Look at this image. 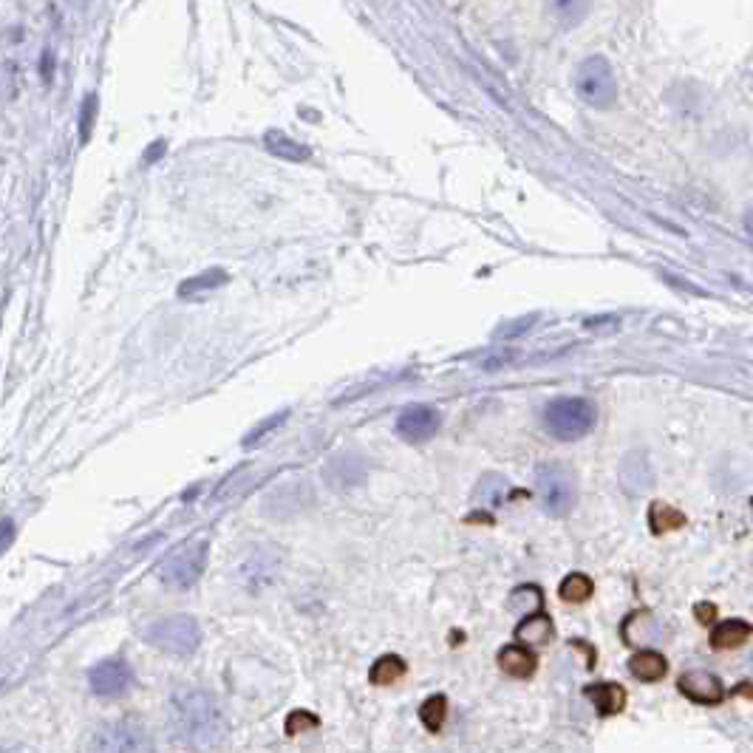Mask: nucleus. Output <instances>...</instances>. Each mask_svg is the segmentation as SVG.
I'll list each match as a JSON object with an SVG mask.
<instances>
[{
	"label": "nucleus",
	"mask_w": 753,
	"mask_h": 753,
	"mask_svg": "<svg viewBox=\"0 0 753 753\" xmlns=\"http://www.w3.org/2000/svg\"><path fill=\"white\" fill-rule=\"evenodd\" d=\"M170 720H173L179 739H185L187 745H193L199 751H210L227 737V717H224L221 705L216 703L213 694H207L201 688H187L173 697Z\"/></svg>",
	"instance_id": "1"
},
{
	"label": "nucleus",
	"mask_w": 753,
	"mask_h": 753,
	"mask_svg": "<svg viewBox=\"0 0 753 753\" xmlns=\"http://www.w3.org/2000/svg\"><path fill=\"white\" fill-rule=\"evenodd\" d=\"M595 419V405L584 397H558L544 408V428L561 442L584 439L595 428Z\"/></svg>",
	"instance_id": "2"
},
{
	"label": "nucleus",
	"mask_w": 753,
	"mask_h": 753,
	"mask_svg": "<svg viewBox=\"0 0 753 753\" xmlns=\"http://www.w3.org/2000/svg\"><path fill=\"white\" fill-rule=\"evenodd\" d=\"M536 490L544 510L555 519H564L578 502V479L564 462H544L536 470Z\"/></svg>",
	"instance_id": "3"
},
{
	"label": "nucleus",
	"mask_w": 753,
	"mask_h": 753,
	"mask_svg": "<svg viewBox=\"0 0 753 753\" xmlns=\"http://www.w3.org/2000/svg\"><path fill=\"white\" fill-rule=\"evenodd\" d=\"M575 94L592 108H612L618 100V80L606 57H586L575 71Z\"/></svg>",
	"instance_id": "4"
},
{
	"label": "nucleus",
	"mask_w": 753,
	"mask_h": 753,
	"mask_svg": "<svg viewBox=\"0 0 753 753\" xmlns=\"http://www.w3.org/2000/svg\"><path fill=\"white\" fill-rule=\"evenodd\" d=\"M145 640L168 654H193L201 643V626L193 615H168L148 626Z\"/></svg>",
	"instance_id": "5"
},
{
	"label": "nucleus",
	"mask_w": 753,
	"mask_h": 753,
	"mask_svg": "<svg viewBox=\"0 0 753 753\" xmlns=\"http://www.w3.org/2000/svg\"><path fill=\"white\" fill-rule=\"evenodd\" d=\"M204 564H207V541L185 544L182 550L165 558L159 569V581L170 589H190L201 578Z\"/></svg>",
	"instance_id": "6"
},
{
	"label": "nucleus",
	"mask_w": 753,
	"mask_h": 753,
	"mask_svg": "<svg viewBox=\"0 0 753 753\" xmlns=\"http://www.w3.org/2000/svg\"><path fill=\"white\" fill-rule=\"evenodd\" d=\"M97 753H153L151 734L134 720H119L102 725L94 734Z\"/></svg>",
	"instance_id": "7"
},
{
	"label": "nucleus",
	"mask_w": 753,
	"mask_h": 753,
	"mask_svg": "<svg viewBox=\"0 0 753 753\" xmlns=\"http://www.w3.org/2000/svg\"><path fill=\"white\" fill-rule=\"evenodd\" d=\"M131 683H134V671L122 657L102 660L88 671V686L100 697H119L131 688Z\"/></svg>",
	"instance_id": "8"
},
{
	"label": "nucleus",
	"mask_w": 753,
	"mask_h": 753,
	"mask_svg": "<svg viewBox=\"0 0 753 753\" xmlns=\"http://www.w3.org/2000/svg\"><path fill=\"white\" fill-rule=\"evenodd\" d=\"M439 425H442V417H439L436 408H431V405H411V408H405L400 417H397V434L405 442L417 445V442L431 439L439 431Z\"/></svg>",
	"instance_id": "9"
},
{
	"label": "nucleus",
	"mask_w": 753,
	"mask_h": 753,
	"mask_svg": "<svg viewBox=\"0 0 753 753\" xmlns=\"http://www.w3.org/2000/svg\"><path fill=\"white\" fill-rule=\"evenodd\" d=\"M677 688H680L683 697H688L691 703L697 705H717L725 697L722 680L717 674H711V671H686L677 680Z\"/></svg>",
	"instance_id": "10"
},
{
	"label": "nucleus",
	"mask_w": 753,
	"mask_h": 753,
	"mask_svg": "<svg viewBox=\"0 0 753 753\" xmlns=\"http://www.w3.org/2000/svg\"><path fill=\"white\" fill-rule=\"evenodd\" d=\"M536 666H538L536 654L530 652L527 646H521V643L504 646L502 652H499V669H502L504 674H510V677H516V680H527V677H533Z\"/></svg>",
	"instance_id": "11"
},
{
	"label": "nucleus",
	"mask_w": 753,
	"mask_h": 753,
	"mask_svg": "<svg viewBox=\"0 0 753 753\" xmlns=\"http://www.w3.org/2000/svg\"><path fill=\"white\" fill-rule=\"evenodd\" d=\"M584 694L595 703L601 717H612L626 708V688L618 683H595V686H586Z\"/></svg>",
	"instance_id": "12"
},
{
	"label": "nucleus",
	"mask_w": 753,
	"mask_h": 753,
	"mask_svg": "<svg viewBox=\"0 0 753 753\" xmlns=\"http://www.w3.org/2000/svg\"><path fill=\"white\" fill-rule=\"evenodd\" d=\"M629 671H632V677H637L640 683H657V680H663V677H666L669 663H666V657H663L660 652L643 649V652L632 654V660H629Z\"/></svg>",
	"instance_id": "13"
},
{
	"label": "nucleus",
	"mask_w": 753,
	"mask_h": 753,
	"mask_svg": "<svg viewBox=\"0 0 753 753\" xmlns=\"http://www.w3.org/2000/svg\"><path fill=\"white\" fill-rule=\"evenodd\" d=\"M753 635V626L748 620H722L720 626L711 632V646L720 649V652H728V649H739L742 643H748V637Z\"/></svg>",
	"instance_id": "14"
},
{
	"label": "nucleus",
	"mask_w": 753,
	"mask_h": 753,
	"mask_svg": "<svg viewBox=\"0 0 753 753\" xmlns=\"http://www.w3.org/2000/svg\"><path fill=\"white\" fill-rule=\"evenodd\" d=\"M264 145H267V151L272 153V156H278V159H284V162H306V159L312 156V151H309L306 145L289 139L284 131H267Z\"/></svg>",
	"instance_id": "15"
},
{
	"label": "nucleus",
	"mask_w": 753,
	"mask_h": 753,
	"mask_svg": "<svg viewBox=\"0 0 753 753\" xmlns=\"http://www.w3.org/2000/svg\"><path fill=\"white\" fill-rule=\"evenodd\" d=\"M516 637L521 643H530V646H544L553 640V620L547 618L544 612H536V615H527L516 626Z\"/></svg>",
	"instance_id": "16"
},
{
	"label": "nucleus",
	"mask_w": 753,
	"mask_h": 753,
	"mask_svg": "<svg viewBox=\"0 0 753 753\" xmlns=\"http://www.w3.org/2000/svg\"><path fill=\"white\" fill-rule=\"evenodd\" d=\"M224 284H227V272L224 269H204L201 275H193V278H187L185 284L179 286V298H193L199 292H213V289Z\"/></svg>",
	"instance_id": "17"
},
{
	"label": "nucleus",
	"mask_w": 753,
	"mask_h": 753,
	"mask_svg": "<svg viewBox=\"0 0 753 753\" xmlns=\"http://www.w3.org/2000/svg\"><path fill=\"white\" fill-rule=\"evenodd\" d=\"M402 674H405V663H402L397 654H385L380 657L369 671V680L374 686H391V683H397Z\"/></svg>",
	"instance_id": "18"
},
{
	"label": "nucleus",
	"mask_w": 753,
	"mask_h": 753,
	"mask_svg": "<svg viewBox=\"0 0 753 753\" xmlns=\"http://www.w3.org/2000/svg\"><path fill=\"white\" fill-rule=\"evenodd\" d=\"M561 598L567 603H586L592 598V592H595V584H592V578L584 575V572H572L567 575L564 581H561Z\"/></svg>",
	"instance_id": "19"
},
{
	"label": "nucleus",
	"mask_w": 753,
	"mask_h": 753,
	"mask_svg": "<svg viewBox=\"0 0 753 753\" xmlns=\"http://www.w3.org/2000/svg\"><path fill=\"white\" fill-rule=\"evenodd\" d=\"M649 519H652V530L660 536V533H669V530H680L686 524V516L680 510H674L669 504L654 502L652 510H649Z\"/></svg>",
	"instance_id": "20"
},
{
	"label": "nucleus",
	"mask_w": 753,
	"mask_h": 753,
	"mask_svg": "<svg viewBox=\"0 0 753 753\" xmlns=\"http://www.w3.org/2000/svg\"><path fill=\"white\" fill-rule=\"evenodd\" d=\"M445 714H448V700H445L442 694L428 697V700L422 703V708H419V720H422V725H425L428 731H439L442 722H445Z\"/></svg>",
	"instance_id": "21"
},
{
	"label": "nucleus",
	"mask_w": 753,
	"mask_h": 753,
	"mask_svg": "<svg viewBox=\"0 0 753 753\" xmlns=\"http://www.w3.org/2000/svg\"><path fill=\"white\" fill-rule=\"evenodd\" d=\"M544 603V595L538 586H519L513 595H510V609L513 612H527V615H536Z\"/></svg>",
	"instance_id": "22"
},
{
	"label": "nucleus",
	"mask_w": 753,
	"mask_h": 753,
	"mask_svg": "<svg viewBox=\"0 0 753 753\" xmlns=\"http://www.w3.org/2000/svg\"><path fill=\"white\" fill-rule=\"evenodd\" d=\"M94 119H97V94H88L83 100V108H80V142L83 145L91 139Z\"/></svg>",
	"instance_id": "23"
},
{
	"label": "nucleus",
	"mask_w": 753,
	"mask_h": 753,
	"mask_svg": "<svg viewBox=\"0 0 753 753\" xmlns=\"http://www.w3.org/2000/svg\"><path fill=\"white\" fill-rule=\"evenodd\" d=\"M553 12L558 15V20L564 23V26H575V23H581L584 15L589 12V3H553Z\"/></svg>",
	"instance_id": "24"
},
{
	"label": "nucleus",
	"mask_w": 753,
	"mask_h": 753,
	"mask_svg": "<svg viewBox=\"0 0 753 753\" xmlns=\"http://www.w3.org/2000/svg\"><path fill=\"white\" fill-rule=\"evenodd\" d=\"M504 493H507V482H504L502 476H487V479H482V485H479V496L487 504H499Z\"/></svg>",
	"instance_id": "25"
},
{
	"label": "nucleus",
	"mask_w": 753,
	"mask_h": 753,
	"mask_svg": "<svg viewBox=\"0 0 753 753\" xmlns=\"http://www.w3.org/2000/svg\"><path fill=\"white\" fill-rule=\"evenodd\" d=\"M286 417H289V414H286V411H281V414H275V417L264 419V422H261V425H258L255 431H250V434L244 436V445H247V448L258 445V442H261V436H267L269 431H275V428H278V425H281Z\"/></svg>",
	"instance_id": "26"
},
{
	"label": "nucleus",
	"mask_w": 753,
	"mask_h": 753,
	"mask_svg": "<svg viewBox=\"0 0 753 753\" xmlns=\"http://www.w3.org/2000/svg\"><path fill=\"white\" fill-rule=\"evenodd\" d=\"M309 728H318V717L309 714V711H295L289 720H286V734H301V731H309Z\"/></svg>",
	"instance_id": "27"
},
{
	"label": "nucleus",
	"mask_w": 753,
	"mask_h": 753,
	"mask_svg": "<svg viewBox=\"0 0 753 753\" xmlns=\"http://www.w3.org/2000/svg\"><path fill=\"white\" fill-rule=\"evenodd\" d=\"M538 320V315H530V318H519V320H510V323H504L502 329H499V335L502 337H519L521 332H527L533 323Z\"/></svg>",
	"instance_id": "28"
},
{
	"label": "nucleus",
	"mask_w": 753,
	"mask_h": 753,
	"mask_svg": "<svg viewBox=\"0 0 753 753\" xmlns=\"http://www.w3.org/2000/svg\"><path fill=\"white\" fill-rule=\"evenodd\" d=\"M17 530H15V521L12 519H3L0 521V555L6 553L9 547H12V541H15Z\"/></svg>",
	"instance_id": "29"
},
{
	"label": "nucleus",
	"mask_w": 753,
	"mask_h": 753,
	"mask_svg": "<svg viewBox=\"0 0 753 753\" xmlns=\"http://www.w3.org/2000/svg\"><path fill=\"white\" fill-rule=\"evenodd\" d=\"M162 153H165V142H159V145H151V148H148V153H145V162L151 165V162H156V159H159Z\"/></svg>",
	"instance_id": "30"
},
{
	"label": "nucleus",
	"mask_w": 753,
	"mask_h": 753,
	"mask_svg": "<svg viewBox=\"0 0 753 753\" xmlns=\"http://www.w3.org/2000/svg\"><path fill=\"white\" fill-rule=\"evenodd\" d=\"M697 612H700V620H703V623L714 620V606H711V603H700V606H697Z\"/></svg>",
	"instance_id": "31"
},
{
	"label": "nucleus",
	"mask_w": 753,
	"mask_h": 753,
	"mask_svg": "<svg viewBox=\"0 0 753 753\" xmlns=\"http://www.w3.org/2000/svg\"><path fill=\"white\" fill-rule=\"evenodd\" d=\"M745 233L753 238V210H748V213H745Z\"/></svg>",
	"instance_id": "32"
},
{
	"label": "nucleus",
	"mask_w": 753,
	"mask_h": 753,
	"mask_svg": "<svg viewBox=\"0 0 753 753\" xmlns=\"http://www.w3.org/2000/svg\"><path fill=\"white\" fill-rule=\"evenodd\" d=\"M6 753H15V751H6Z\"/></svg>",
	"instance_id": "33"
},
{
	"label": "nucleus",
	"mask_w": 753,
	"mask_h": 753,
	"mask_svg": "<svg viewBox=\"0 0 753 753\" xmlns=\"http://www.w3.org/2000/svg\"><path fill=\"white\" fill-rule=\"evenodd\" d=\"M751 507H753V499H751Z\"/></svg>",
	"instance_id": "34"
}]
</instances>
